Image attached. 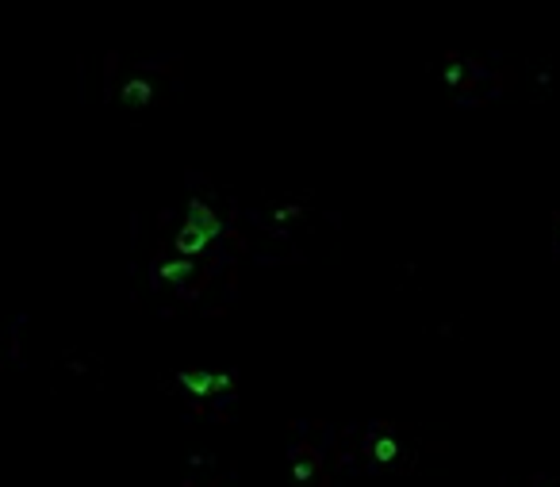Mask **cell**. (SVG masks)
<instances>
[{
    "label": "cell",
    "mask_w": 560,
    "mask_h": 487,
    "mask_svg": "<svg viewBox=\"0 0 560 487\" xmlns=\"http://www.w3.org/2000/svg\"><path fill=\"white\" fill-rule=\"evenodd\" d=\"M177 384L189 395V403L200 415H226L231 403L238 399V380L226 369H181L177 372Z\"/></svg>",
    "instance_id": "3"
},
{
    "label": "cell",
    "mask_w": 560,
    "mask_h": 487,
    "mask_svg": "<svg viewBox=\"0 0 560 487\" xmlns=\"http://www.w3.org/2000/svg\"><path fill=\"white\" fill-rule=\"evenodd\" d=\"M549 242H553V257L560 261V207H553L549 215Z\"/></svg>",
    "instance_id": "4"
},
{
    "label": "cell",
    "mask_w": 560,
    "mask_h": 487,
    "mask_svg": "<svg viewBox=\"0 0 560 487\" xmlns=\"http://www.w3.org/2000/svg\"><path fill=\"white\" fill-rule=\"evenodd\" d=\"M437 77L449 88L457 104H484L491 92H499V77L491 73V62L465 58V54H445L437 62Z\"/></svg>",
    "instance_id": "2"
},
{
    "label": "cell",
    "mask_w": 560,
    "mask_h": 487,
    "mask_svg": "<svg viewBox=\"0 0 560 487\" xmlns=\"http://www.w3.org/2000/svg\"><path fill=\"white\" fill-rule=\"evenodd\" d=\"M415 460V430L399 422H369L353 434V465L364 472H388Z\"/></svg>",
    "instance_id": "1"
}]
</instances>
